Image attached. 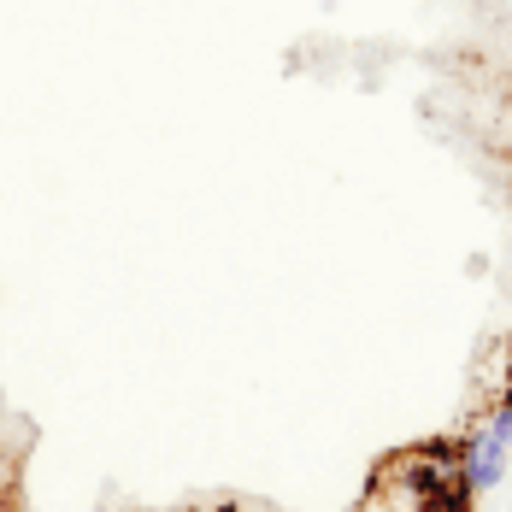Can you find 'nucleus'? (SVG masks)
Returning <instances> with one entry per match:
<instances>
[{
  "mask_svg": "<svg viewBox=\"0 0 512 512\" xmlns=\"http://www.w3.org/2000/svg\"><path fill=\"white\" fill-rule=\"evenodd\" d=\"M383 471H389L383 483L407 489V512H471L477 507V489L465 483V465H460V436L412 442Z\"/></svg>",
  "mask_w": 512,
  "mask_h": 512,
  "instance_id": "nucleus-1",
  "label": "nucleus"
},
{
  "mask_svg": "<svg viewBox=\"0 0 512 512\" xmlns=\"http://www.w3.org/2000/svg\"><path fill=\"white\" fill-rule=\"evenodd\" d=\"M460 465H465V483L483 495V489H495V483L507 477L512 454L501 448V436H495L489 424H477V430H465L460 436Z\"/></svg>",
  "mask_w": 512,
  "mask_h": 512,
  "instance_id": "nucleus-2",
  "label": "nucleus"
},
{
  "mask_svg": "<svg viewBox=\"0 0 512 512\" xmlns=\"http://www.w3.org/2000/svg\"><path fill=\"white\" fill-rule=\"evenodd\" d=\"M483 424H489V430L501 436V448L512 454V395H501V401L489 407V418H483Z\"/></svg>",
  "mask_w": 512,
  "mask_h": 512,
  "instance_id": "nucleus-3",
  "label": "nucleus"
},
{
  "mask_svg": "<svg viewBox=\"0 0 512 512\" xmlns=\"http://www.w3.org/2000/svg\"><path fill=\"white\" fill-rule=\"evenodd\" d=\"M501 395H512V336H507V348H501Z\"/></svg>",
  "mask_w": 512,
  "mask_h": 512,
  "instance_id": "nucleus-4",
  "label": "nucleus"
},
{
  "mask_svg": "<svg viewBox=\"0 0 512 512\" xmlns=\"http://www.w3.org/2000/svg\"><path fill=\"white\" fill-rule=\"evenodd\" d=\"M212 512H242V507H236V501H224V507H212Z\"/></svg>",
  "mask_w": 512,
  "mask_h": 512,
  "instance_id": "nucleus-5",
  "label": "nucleus"
}]
</instances>
